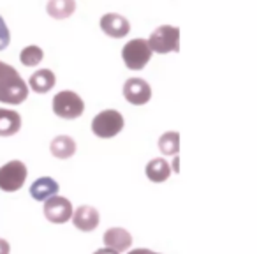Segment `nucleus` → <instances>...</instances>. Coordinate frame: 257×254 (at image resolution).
Returning <instances> with one entry per match:
<instances>
[{"mask_svg": "<svg viewBox=\"0 0 257 254\" xmlns=\"http://www.w3.org/2000/svg\"><path fill=\"white\" fill-rule=\"evenodd\" d=\"M148 46L154 53H171L180 51V29L173 25H161L150 34Z\"/></svg>", "mask_w": 257, "mask_h": 254, "instance_id": "1", "label": "nucleus"}, {"mask_svg": "<svg viewBox=\"0 0 257 254\" xmlns=\"http://www.w3.org/2000/svg\"><path fill=\"white\" fill-rule=\"evenodd\" d=\"M53 111L57 117L65 118V120H74L83 115L85 103L72 90H62L53 97Z\"/></svg>", "mask_w": 257, "mask_h": 254, "instance_id": "2", "label": "nucleus"}, {"mask_svg": "<svg viewBox=\"0 0 257 254\" xmlns=\"http://www.w3.org/2000/svg\"><path fill=\"white\" fill-rule=\"evenodd\" d=\"M125 120L120 111L116 110H104L97 113L92 120V131L99 138H113L123 129Z\"/></svg>", "mask_w": 257, "mask_h": 254, "instance_id": "3", "label": "nucleus"}, {"mask_svg": "<svg viewBox=\"0 0 257 254\" xmlns=\"http://www.w3.org/2000/svg\"><path fill=\"white\" fill-rule=\"evenodd\" d=\"M152 53L147 39H133L131 43H127L121 50V58H123L125 65H127L131 71H141L145 65L150 62Z\"/></svg>", "mask_w": 257, "mask_h": 254, "instance_id": "4", "label": "nucleus"}, {"mask_svg": "<svg viewBox=\"0 0 257 254\" xmlns=\"http://www.w3.org/2000/svg\"><path fill=\"white\" fill-rule=\"evenodd\" d=\"M27 97H29V85L18 72L0 79V103L15 106V104H22Z\"/></svg>", "mask_w": 257, "mask_h": 254, "instance_id": "5", "label": "nucleus"}, {"mask_svg": "<svg viewBox=\"0 0 257 254\" xmlns=\"http://www.w3.org/2000/svg\"><path fill=\"white\" fill-rule=\"evenodd\" d=\"M27 180V166L22 161H9L0 168V189L15 193L22 189Z\"/></svg>", "mask_w": 257, "mask_h": 254, "instance_id": "6", "label": "nucleus"}, {"mask_svg": "<svg viewBox=\"0 0 257 254\" xmlns=\"http://www.w3.org/2000/svg\"><path fill=\"white\" fill-rule=\"evenodd\" d=\"M44 217L53 224H64L72 217V205L64 196H51L44 201Z\"/></svg>", "mask_w": 257, "mask_h": 254, "instance_id": "7", "label": "nucleus"}, {"mask_svg": "<svg viewBox=\"0 0 257 254\" xmlns=\"http://www.w3.org/2000/svg\"><path fill=\"white\" fill-rule=\"evenodd\" d=\"M123 97L131 104H147L152 99V89L143 78H128L123 85Z\"/></svg>", "mask_w": 257, "mask_h": 254, "instance_id": "8", "label": "nucleus"}, {"mask_svg": "<svg viewBox=\"0 0 257 254\" xmlns=\"http://www.w3.org/2000/svg\"><path fill=\"white\" fill-rule=\"evenodd\" d=\"M100 29L106 36L114 37V39H121L131 32V23L125 16L118 15V13H107L100 18L99 22Z\"/></svg>", "mask_w": 257, "mask_h": 254, "instance_id": "9", "label": "nucleus"}, {"mask_svg": "<svg viewBox=\"0 0 257 254\" xmlns=\"http://www.w3.org/2000/svg\"><path fill=\"white\" fill-rule=\"evenodd\" d=\"M72 224L81 231H93L99 226V212L88 205H81L72 210Z\"/></svg>", "mask_w": 257, "mask_h": 254, "instance_id": "10", "label": "nucleus"}, {"mask_svg": "<svg viewBox=\"0 0 257 254\" xmlns=\"http://www.w3.org/2000/svg\"><path fill=\"white\" fill-rule=\"evenodd\" d=\"M104 243L107 249H113L116 252H123L133 243V235L123 228H109L104 233Z\"/></svg>", "mask_w": 257, "mask_h": 254, "instance_id": "11", "label": "nucleus"}, {"mask_svg": "<svg viewBox=\"0 0 257 254\" xmlns=\"http://www.w3.org/2000/svg\"><path fill=\"white\" fill-rule=\"evenodd\" d=\"M55 83H57V76L50 69H39V71H36L29 78V87L37 94L50 92L55 87Z\"/></svg>", "mask_w": 257, "mask_h": 254, "instance_id": "12", "label": "nucleus"}, {"mask_svg": "<svg viewBox=\"0 0 257 254\" xmlns=\"http://www.w3.org/2000/svg\"><path fill=\"white\" fill-rule=\"evenodd\" d=\"M22 129V117L18 111L0 108V136H13Z\"/></svg>", "mask_w": 257, "mask_h": 254, "instance_id": "13", "label": "nucleus"}, {"mask_svg": "<svg viewBox=\"0 0 257 254\" xmlns=\"http://www.w3.org/2000/svg\"><path fill=\"white\" fill-rule=\"evenodd\" d=\"M57 193H58V184L51 177H41L30 187V194L37 201H46L48 198L55 196Z\"/></svg>", "mask_w": 257, "mask_h": 254, "instance_id": "14", "label": "nucleus"}, {"mask_svg": "<svg viewBox=\"0 0 257 254\" xmlns=\"http://www.w3.org/2000/svg\"><path fill=\"white\" fill-rule=\"evenodd\" d=\"M50 150L57 159H69L76 154V141L67 134H60V136L53 138Z\"/></svg>", "mask_w": 257, "mask_h": 254, "instance_id": "15", "label": "nucleus"}, {"mask_svg": "<svg viewBox=\"0 0 257 254\" xmlns=\"http://www.w3.org/2000/svg\"><path fill=\"white\" fill-rule=\"evenodd\" d=\"M171 175V166L166 159L157 157V159H152L150 162L147 164V177L150 182L154 184H161L166 182Z\"/></svg>", "mask_w": 257, "mask_h": 254, "instance_id": "16", "label": "nucleus"}, {"mask_svg": "<svg viewBox=\"0 0 257 254\" xmlns=\"http://www.w3.org/2000/svg\"><path fill=\"white\" fill-rule=\"evenodd\" d=\"M76 11V0H50L46 4V13L55 20H65Z\"/></svg>", "mask_w": 257, "mask_h": 254, "instance_id": "17", "label": "nucleus"}, {"mask_svg": "<svg viewBox=\"0 0 257 254\" xmlns=\"http://www.w3.org/2000/svg\"><path fill=\"white\" fill-rule=\"evenodd\" d=\"M159 150L164 155H176L180 150V134L176 131H168L159 138Z\"/></svg>", "mask_w": 257, "mask_h": 254, "instance_id": "18", "label": "nucleus"}, {"mask_svg": "<svg viewBox=\"0 0 257 254\" xmlns=\"http://www.w3.org/2000/svg\"><path fill=\"white\" fill-rule=\"evenodd\" d=\"M44 58V51L41 46H36V44H30V46H25L20 53V60H22L23 65L27 67H36L43 62Z\"/></svg>", "mask_w": 257, "mask_h": 254, "instance_id": "19", "label": "nucleus"}, {"mask_svg": "<svg viewBox=\"0 0 257 254\" xmlns=\"http://www.w3.org/2000/svg\"><path fill=\"white\" fill-rule=\"evenodd\" d=\"M9 43H11V34H9L8 23L0 16V51L6 50L9 46Z\"/></svg>", "mask_w": 257, "mask_h": 254, "instance_id": "20", "label": "nucleus"}, {"mask_svg": "<svg viewBox=\"0 0 257 254\" xmlns=\"http://www.w3.org/2000/svg\"><path fill=\"white\" fill-rule=\"evenodd\" d=\"M16 69L13 67V65L6 64V62H0V79H4V78H9V76L16 74Z\"/></svg>", "mask_w": 257, "mask_h": 254, "instance_id": "21", "label": "nucleus"}, {"mask_svg": "<svg viewBox=\"0 0 257 254\" xmlns=\"http://www.w3.org/2000/svg\"><path fill=\"white\" fill-rule=\"evenodd\" d=\"M9 250H11V245H9L8 240L0 238V254H9Z\"/></svg>", "mask_w": 257, "mask_h": 254, "instance_id": "22", "label": "nucleus"}, {"mask_svg": "<svg viewBox=\"0 0 257 254\" xmlns=\"http://www.w3.org/2000/svg\"><path fill=\"white\" fill-rule=\"evenodd\" d=\"M128 254H161V252H154V250H150V249H134Z\"/></svg>", "mask_w": 257, "mask_h": 254, "instance_id": "23", "label": "nucleus"}, {"mask_svg": "<svg viewBox=\"0 0 257 254\" xmlns=\"http://www.w3.org/2000/svg\"><path fill=\"white\" fill-rule=\"evenodd\" d=\"M93 254H118V252H116V250H113V249H107V247H106V249H97Z\"/></svg>", "mask_w": 257, "mask_h": 254, "instance_id": "24", "label": "nucleus"}]
</instances>
